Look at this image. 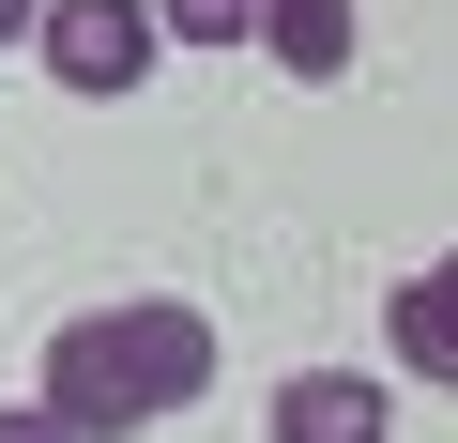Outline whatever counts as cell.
I'll use <instances>...</instances> for the list:
<instances>
[{
	"mask_svg": "<svg viewBox=\"0 0 458 443\" xmlns=\"http://www.w3.org/2000/svg\"><path fill=\"white\" fill-rule=\"evenodd\" d=\"M0 443H62V413L47 397H0Z\"/></svg>",
	"mask_w": 458,
	"mask_h": 443,
	"instance_id": "obj_7",
	"label": "cell"
},
{
	"mask_svg": "<svg viewBox=\"0 0 458 443\" xmlns=\"http://www.w3.org/2000/svg\"><path fill=\"white\" fill-rule=\"evenodd\" d=\"M214 367H229V352H214V306H183V291H107V306H77V321L47 337L31 397L62 413V443H138V428L199 413Z\"/></svg>",
	"mask_w": 458,
	"mask_h": 443,
	"instance_id": "obj_1",
	"label": "cell"
},
{
	"mask_svg": "<svg viewBox=\"0 0 458 443\" xmlns=\"http://www.w3.org/2000/svg\"><path fill=\"white\" fill-rule=\"evenodd\" d=\"M31 62L62 92H138L168 62V31H153V0H47V16H31Z\"/></svg>",
	"mask_w": 458,
	"mask_h": 443,
	"instance_id": "obj_2",
	"label": "cell"
},
{
	"mask_svg": "<svg viewBox=\"0 0 458 443\" xmlns=\"http://www.w3.org/2000/svg\"><path fill=\"white\" fill-rule=\"evenodd\" d=\"M245 47H260L276 77H352L367 16H352V0H260V16H245Z\"/></svg>",
	"mask_w": 458,
	"mask_h": 443,
	"instance_id": "obj_5",
	"label": "cell"
},
{
	"mask_svg": "<svg viewBox=\"0 0 458 443\" xmlns=\"http://www.w3.org/2000/svg\"><path fill=\"white\" fill-rule=\"evenodd\" d=\"M31 16H47V0H0V47H31Z\"/></svg>",
	"mask_w": 458,
	"mask_h": 443,
	"instance_id": "obj_8",
	"label": "cell"
},
{
	"mask_svg": "<svg viewBox=\"0 0 458 443\" xmlns=\"http://www.w3.org/2000/svg\"><path fill=\"white\" fill-rule=\"evenodd\" d=\"M260 428H276V443H397V397H382L367 367H291Z\"/></svg>",
	"mask_w": 458,
	"mask_h": 443,
	"instance_id": "obj_3",
	"label": "cell"
},
{
	"mask_svg": "<svg viewBox=\"0 0 458 443\" xmlns=\"http://www.w3.org/2000/svg\"><path fill=\"white\" fill-rule=\"evenodd\" d=\"M245 16H260V0H153L168 47H245Z\"/></svg>",
	"mask_w": 458,
	"mask_h": 443,
	"instance_id": "obj_6",
	"label": "cell"
},
{
	"mask_svg": "<svg viewBox=\"0 0 458 443\" xmlns=\"http://www.w3.org/2000/svg\"><path fill=\"white\" fill-rule=\"evenodd\" d=\"M382 352H397V382H443V397H458V245L382 291Z\"/></svg>",
	"mask_w": 458,
	"mask_h": 443,
	"instance_id": "obj_4",
	"label": "cell"
}]
</instances>
